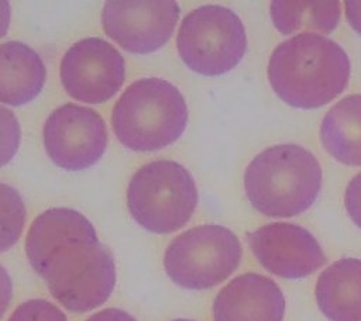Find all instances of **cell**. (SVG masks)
Segmentation results:
<instances>
[{"instance_id": "cell-1", "label": "cell", "mask_w": 361, "mask_h": 321, "mask_svg": "<svg viewBox=\"0 0 361 321\" xmlns=\"http://www.w3.org/2000/svg\"><path fill=\"white\" fill-rule=\"evenodd\" d=\"M25 253L51 296L72 313L102 306L114 289L113 255L76 210L55 207L39 214L28 229Z\"/></svg>"}, {"instance_id": "cell-2", "label": "cell", "mask_w": 361, "mask_h": 321, "mask_svg": "<svg viewBox=\"0 0 361 321\" xmlns=\"http://www.w3.org/2000/svg\"><path fill=\"white\" fill-rule=\"evenodd\" d=\"M351 65L333 39L302 32L281 42L268 61V80L286 104L313 110L336 99L347 86Z\"/></svg>"}, {"instance_id": "cell-3", "label": "cell", "mask_w": 361, "mask_h": 321, "mask_svg": "<svg viewBox=\"0 0 361 321\" xmlns=\"http://www.w3.org/2000/svg\"><path fill=\"white\" fill-rule=\"evenodd\" d=\"M322 187L316 156L296 144H279L259 152L247 166L244 189L251 206L268 217H293L306 211Z\"/></svg>"}, {"instance_id": "cell-4", "label": "cell", "mask_w": 361, "mask_h": 321, "mask_svg": "<svg viewBox=\"0 0 361 321\" xmlns=\"http://www.w3.org/2000/svg\"><path fill=\"white\" fill-rule=\"evenodd\" d=\"M188 106L182 93L159 77L133 82L118 97L111 127L131 151L149 152L173 144L185 131Z\"/></svg>"}, {"instance_id": "cell-5", "label": "cell", "mask_w": 361, "mask_h": 321, "mask_svg": "<svg viewBox=\"0 0 361 321\" xmlns=\"http://www.w3.org/2000/svg\"><path fill=\"white\" fill-rule=\"evenodd\" d=\"M133 218L147 231L171 234L180 229L197 206V189L190 172L175 160H154L141 166L127 187Z\"/></svg>"}, {"instance_id": "cell-6", "label": "cell", "mask_w": 361, "mask_h": 321, "mask_svg": "<svg viewBox=\"0 0 361 321\" xmlns=\"http://www.w3.org/2000/svg\"><path fill=\"white\" fill-rule=\"evenodd\" d=\"M241 255V244L231 229L204 224L171 241L164 255V268L178 286L204 290L224 282L238 268Z\"/></svg>"}, {"instance_id": "cell-7", "label": "cell", "mask_w": 361, "mask_h": 321, "mask_svg": "<svg viewBox=\"0 0 361 321\" xmlns=\"http://www.w3.org/2000/svg\"><path fill=\"white\" fill-rule=\"evenodd\" d=\"M183 63L203 76H220L235 68L247 49L245 28L230 8L209 4L190 11L176 37Z\"/></svg>"}, {"instance_id": "cell-8", "label": "cell", "mask_w": 361, "mask_h": 321, "mask_svg": "<svg viewBox=\"0 0 361 321\" xmlns=\"http://www.w3.org/2000/svg\"><path fill=\"white\" fill-rule=\"evenodd\" d=\"M49 159L66 170L93 166L107 146V128L93 108L66 103L54 110L42 130Z\"/></svg>"}, {"instance_id": "cell-9", "label": "cell", "mask_w": 361, "mask_h": 321, "mask_svg": "<svg viewBox=\"0 0 361 321\" xmlns=\"http://www.w3.org/2000/svg\"><path fill=\"white\" fill-rule=\"evenodd\" d=\"M65 92L83 103L100 104L111 99L126 77L121 54L103 38H85L75 42L59 66Z\"/></svg>"}, {"instance_id": "cell-10", "label": "cell", "mask_w": 361, "mask_h": 321, "mask_svg": "<svg viewBox=\"0 0 361 321\" xmlns=\"http://www.w3.org/2000/svg\"><path fill=\"white\" fill-rule=\"evenodd\" d=\"M172 0L107 1L102 11L104 32L131 54H149L172 37L179 18Z\"/></svg>"}, {"instance_id": "cell-11", "label": "cell", "mask_w": 361, "mask_h": 321, "mask_svg": "<svg viewBox=\"0 0 361 321\" xmlns=\"http://www.w3.org/2000/svg\"><path fill=\"white\" fill-rule=\"evenodd\" d=\"M251 251L261 266L283 279H302L326 262L317 239L292 222H271L248 235Z\"/></svg>"}, {"instance_id": "cell-12", "label": "cell", "mask_w": 361, "mask_h": 321, "mask_svg": "<svg viewBox=\"0 0 361 321\" xmlns=\"http://www.w3.org/2000/svg\"><path fill=\"white\" fill-rule=\"evenodd\" d=\"M283 314L281 287L258 273L234 277L213 301V321H282Z\"/></svg>"}, {"instance_id": "cell-13", "label": "cell", "mask_w": 361, "mask_h": 321, "mask_svg": "<svg viewBox=\"0 0 361 321\" xmlns=\"http://www.w3.org/2000/svg\"><path fill=\"white\" fill-rule=\"evenodd\" d=\"M314 296L329 321H361V259L343 258L327 266L316 282Z\"/></svg>"}, {"instance_id": "cell-14", "label": "cell", "mask_w": 361, "mask_h": 321, "mask_svg": "<svg viewBox=\"0 0 361 321\" xmlns=\"http://www.w3.org/2000/svg\"><path fill=\"white\" fill-rule=\"evenodd\" d=\"M47 69L41 56L18 41L0 44V101L23 106L34 100L44 87Z\"/></svg>"}, {"instance_id": "cell-15", "label": "cell", "mask_w": 361, "mask_h": 321, "mask_svg": "<svg viewBox=\"0 0 361 321\" xmlns=\"http://www.w3.org/2000/svg\"><path fill=\"white\" fill-rule=\"evenodd\" d=\"M320 141L336 160L361 166V94L336 103L320 124Z\"/></svg>"}, {"instance_id": "cell-16", "label": "cell", "mask_w": 361, "mask_h": 321, "mask_svg": "<svg viewBox=\"0 0 361 321\" xmlns=\"http://www.w3.org/2000/svg\"><path fill=\"white\" fill-rule=\"evenodd\" d=\"M274 25L281 34L313 30L329 34L340 20L338 1H285L275 0L269 6Z\"/></svg>"}, {"instance_id": "cell-17", "label": "cell", "mask_w": 361, "mask_h": 321, "mask_svg": "<svg viewBox=\"0 0 361 321\" xmlns=\"http://www.w3.org/2000/svg\"><path fill=\"white\" fill-rule=\"evenodd\" d=\"M25 217V204L20 193L0 182V253L8 251L20 239Z\"/></svg>"}, {"instance_id": "cell-18", "label": "cell", "mask_w": 361, "mask_h": 321, "mask_svg": "<svg viewBox=\"0 0 361 321\" xmlns=\"http://www.w3.org/2000/svg\"><path fill=\"white\" fill-rule=\"evenodd\" d=\"M7 321H68L65 313L44 298H31L21 303Z\"/></svg>"}, {"instance_id": "cell-19", "label": "cell", "mask_w": 361, "mask_h": 321, "mask_svg": "<svg viewBox=\"0 0 361 321\" xmlns=\"http://www.w3.org/2000/svg\"><path fill=\"white\" fill-rule=\"evenodd\" d=\"M20 145V124L16 114L0 106V168L17 153Z\"/></svg>"}, {"instance_id": "cell-20", "label": "cell", "mask_w": 361, "mask_h": 321, "mask_svg": "<svg viewBox=\"0 0 361 321\" xmlns=\"http://www.w3.org/2000/svg\"><path fill=\"white\" fill-rule=\"evenodd\" d=\"M344 206L353 222L361 228V172L348 182L344 193Z\"/></svg>"}, {"instance_id": "cell-21", "label": "cell", "mask_w": 361, "mask_h": 321, "mask_svg": "<svg viewBox=\"0 0 361 321\" xmlns=\"http://www.w3.org/2000/svg\"><path fill=\"white\" fill-rule=\"evenodd\" d=\"M13 297V283L7 270L0 265V320L10 306Z\"/></svg>"}, {"instance_id": "cell-22", "label": "cell", "mask_w": 361, "mask_h": 321, "mask_svg": "<svg viewBox=\"0 0 361 321\" xmlns=\"http://www.w3.org/2000/svg\"><path fill=\"white\" fill-rule=\"evenodd\" d=\"M86 321H137V320L133 315H130L127 311L111 307V308H104L99 313H94Z\"/></svg>"}, {"instance_id": "cell-23", "label": "cell", "mask_w": 361, "mask_h": 321, "mask_svg": "<svg viewBox=\"0 0 361 321\" xmlns=\"http://www.w3.org/2000/svg\"><path fill=\"white\" fill-rule=\"evenodd\" d=\"M344 7L348 24L361 34V1H344Z\"/></svg>"}, {"instance_id": "cell-24", "label": "cell", "mask_w": 361, "mask_h": 321, "mask_svg": "<svg viewBox=\"0 0 361 321\" xmlns=\"http://www.w3.org/2000/svg\"><path fill=\"white\" fill-rule=\"evenodd\" d=\"M10 24V4L8 1H0V38L6 35Z\"/></svg>"}, {"instance_id": "cell-25", "label": "cell", "mask_w": 361, "mask_h": 321, "mask_svg": "<svg viewBox=\"0 0 361 321\" xmlns=\"http://www.w3.org/2000/svg\"><path fill=\"white\" fill-rule=\"evenodd\" d=\"M172 321H195V320H188V318H176V320H172Z\"/></svg>"}]
</instances>
